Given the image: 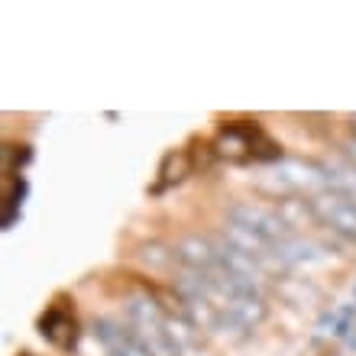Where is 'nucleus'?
Masks as SVG:
<instances>
[{
	"label": "nucleus",
	"instance_id": "obj_11",
	"mask_svg": "<svg viewBox=\"0 0 356 356\" xmlns=\"http://www.w3.org/2000/svg\"><path fill=\"white\" fill-rule=\"evenodd\" d=\"M136 256H140L143 263L149 266H162V269H169V266H175L178 269V256H175V246H165V243H140V250H136Z\"/></svg>",
	"mask_w": 356,
	"mask_h": 356
},
{
	"label": "nucleus",
	"instance_id": "obj_10",
	"mask_svg": "<svg viewBox=\"0 0 356 356\" xmlns=\"http://www.w3.org/2000/svg\"><path fill=\"white\" fill-rule=\"evenodd\" d=\"M191 172H195V159H191V152L188 149L165 152L162 162H159V175H156V181H152V188H149V195H162V191L181 185Z\"/></svg>",
	"mask_w": 356,
	"mask_h": 356
},
{
	"label": "nucleus",
	"instance_id": "obj_13",
	"mask_svg": "<svg viewBox=\"0 0 356 356\" xmlns=\"http://www.w3.org/2000/svg\"><path fill=\"white\" fill-rule=\"evenodd\" d=\"M343 159H347L350 165L356 169V130H350L347 140H343Z\"/></svg>",
	"mask_w": 356,
	"mask_h": 356
},
{
	"label": "nucleus",
	"instance_id": "obj_9",
	"mask_svg": "<svg viewBox=\"0 0 356 356\" xmlns=\"http://www.w3.org/2000/svg\"><path fill=\"white\" fill-rule=\"evenodd\" d=\"M175 256L181 269H195V272H211L220 266L217 256V243L204 234H185L175 243Z\"/></svg>",
	"mask_w": 356,
	"mask_h": 356
},
{
	"label": "nucleus",
	"instance_id": "obj_6",
	"mask_svg": "<svg viewBox=\"0 0 356 356\" xmlns=\"http://www.w3.org/2000/svg\"><path fill=\"white\" fill-rule=\"evenodd\" d=\"M227 220H234V224L250 227L253 234L266 236V240H269V243H275V246H282L285 240H291V236H295V230H291V227L285 224V220H282L275 207L253 204V201H236V204L230 207Z\"/></svg>",
	"mask_w": 356,
	"mask_h": 356
},
{
	"label": "nucleus",
	"instance_id": "obj_4",
	"mask_svg": "<svg viewBox=\"0 0 356 356\" xmlns=\"http://www.w3.org/2000/svg\"><path fill=\"white\" fill-rule=\"evenodd\" d=\"M308 204L321 227L356 243V197L343 195V191H318L308 197Z\"/></svg>",
	"mask_w": 356,
	"mask_h": 356
},
{
	"label": "nucleus",
	"instance_id": "obj_1",
	"mask_svg": "<svg viewBox=\"0 0 356 356\" xmlns=\"http://www.w3.org/2000/svg\"><path fill=\"white\" fill-rule=\"evenodd\" d=\"M214 156L217 159L230 162V165H259V162H272L279 165L285 156H282V146L272 140L269 133L253 120H234L224 123L214 136Z\"/></svg>",
	"mask_w": 356,
	"mask_h": 356
},
{
	"label": "nucleus",
	"instance_id": "obj_8",
	"mask_svg": "<svg viewBox=\"0 0 356 356\" xmlns=\"http://www.w3.org/2000/svg\"><path fill=\"white\" fill-rule=\"evenodd\" d=\"M91 330L111 356H152L149 350H146V343L140 340V334H136L130 324H123V321L94 318Z\"/></svg>",
	"mask_w": 356,
	"mask_h": 356
},
{
	"label": "nucleus",
	"instance_id": "obj_14",
	"mask_svg": "<svg viewBox=\"0 0 356 356\" xmlns=\"http://www.w3.org/2000/svg\"><path fill=\"white\" fill-rule=\"evenodd\" d=\"M350 120H353V130H356V113H353V117H350Z\"/></svg>",
	"mask_w": 356,
	"mask_h": 356
},
{
	"label": "nucleus",
	"instance_id": "obj_3",
	"mask_svg": "<svg viewBox=\"0 0 356 356\" xmlns=\"http://www.w3.org/2000/svg\"><path fill=\"white\" fill-rule=\"evenodd\" d=\"M123 311H127V324L140 334L152 356H181L175 340L169 337V308L162 301H156L152 295H130Z\"/></svg>",
	"mask_w": 356,
	"mask_h": 356
},
{
	"label": "nucleus",
	"instance_id": "obj_12",
	"mask_svg": "<svg viewBox=\"0 0 356 356\" xmlns=\"http://www.w3.org/2000/svg\"><path fill=\"white\" fill-rule=\"evenodd\" d=\"M26 191H29V185L23 181V178H19V181H17V195H10L7 207H3V230H7V227H13V220H17V211H19V204H23Z\"/></svg>",
	"mask_w": 356,
	"mask_h": 356
},
{
	"label": "nucleus",
	"instance_id": "obj_7",
	"mask_svg": "<svg viewBox=\"0 0 356 356\" xmlns=\"http://www.w3.org/2000/svg\"><path fill=\"white\" fill-rule=\"evenodd\" d=\"M36 327L52 347L65 350V353L68 350H75L78 337H81V327H78V318H75V311H72V305H68V298L52 301V305L42 311V318H39Z\"/></svg>",
	"mask_w": 356,
	"mask_h": 356
},
{
	"label": "nucleus",
	"instance_id": "obj_15",
	"mask_svg": "<svg viewBox=\"0 0 356 356\" xmlns=\"http://www.w3.org/2000/svg\"><path fill=\"white\" fill-rule=\"evenodd\" d=\"M19 356H33V353H19Z\"/></svg>",
	"mask_w": 356,
	"mask_h": 356
},
{
	"label": "nucleus",
	"instance_id": "obj_2",
	"mask_svg": "<svg viewBox=\"0 0 356 356\" xmlns=\"http://www.w3.org/2000/svg\"><path fill=\"white\" fill-rule=\"evenodd\" d=\"M263 188L272 191L275 197H311L318 191H330V169L327 162H314V159H282L279 165H272L263 178Z\"/></svg>",
	"mask_w": 356,
	"mask_h": 356
},
{
	"label": "nucleus",
	"instance_id": "obj_5",
	"mask_svg": "<svg viewBox=\"0 0 356 356\" xmlns=\"http://www.w3.org/2000/svg\"><path fill=\"white\" fill-rule=\"evenodd\" d=\"M220 236H224L227 243H234L240 253H246L250 259H253L256 266H263L266 272H275V275H289V266H285V259H282L279 246L269 243L266 236L253 234L250 227L243 224H234V220H227L224 227H220Z\"/></svg>",
	"mask_w": 356,
	"mask_h": 356
}]
</instances>
